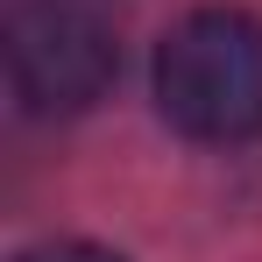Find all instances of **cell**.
I'll return each mask as SVG.
<instances>
[{
  "label": "cell",
  "instance_id": "cell-1",
  "mask_svg": "<svg viewBox=\"0 0 262 262\" xmlns=\"http://www.w3.org/2000/svg\"><path fill=\"white\" fill-rule=\"evenodd\" d=\"M156 106L191 142L262 135V21L241 7L184 14L156 50Z\"/></svg>",
  "mask_w": 262,
  "mask_h": 262
},
{
  "label": "cell",
  "instance_id": "cell-3",
  "mask_svg": "<svg viewBox=\"0 0 262 262\" xmlns=\"http://www.w3.org/2000/svg\"><path fill=\"white\" fill-rule=\"evenodd\" d=\"M21 262H121L114 248H92V241H50V248H29Z\"/></svg>",
  "mask_w": 262,
  "mask_h": 262
},
{
  "label": "cell",
  "instance_id": "cell-2",
  "mask_svg": "<svg viewBox=\"0 0 262 262\" xmlns=\"http://www.w3.org/2000/svg\"><path fill=\"white\" fill-rule=\"evenodd\" d=\"M114 71H121V43L92 7L21 0L7 14V85L21 99V114H36V121L85 114L92 99H106Z\"/></svg>",
  "mask_w": 262,
  "mask_h": 262
}]
</instances>
